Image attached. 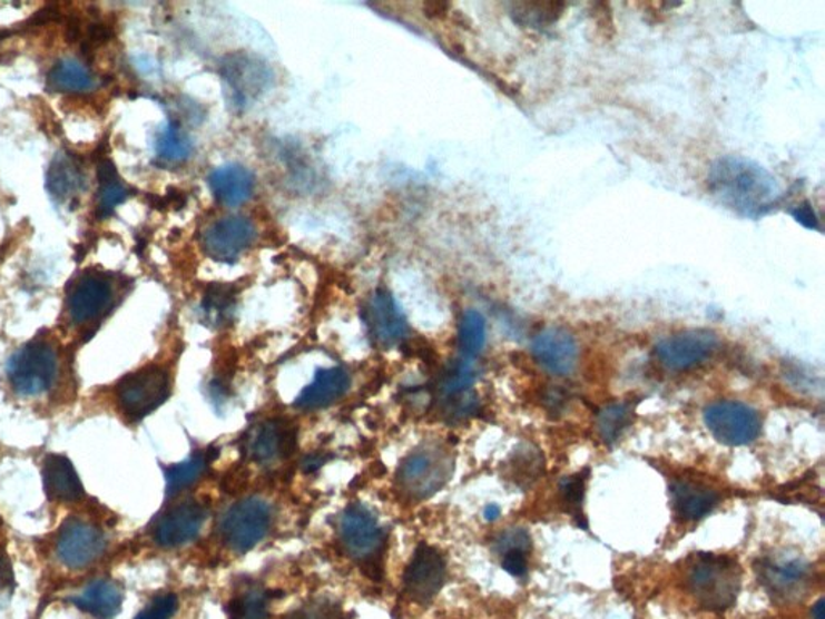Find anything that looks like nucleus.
<instances>
[{
  "instance_id": "obj_1",
  "label": "nucleus",
  "mask_w": 825,
  "mask_h": 619,
  "mask_svg": "<svg viewBox=\"0 0 825 619\" xmlns=\"http://www.w3.org/2000/svg\"><path fill=\"white\" fill-rule=\"evenodd\" d=\"M708 187L720 204L748 218L773 210L782 194L779 183L765 167L733 155L713 164Z\"/></svg>"
},
{
  "instance_id": "obj_2",
  "label": "nucleus",
  "mask_w": 825,
  "mask_h": 619,
  "mask_svg": "<svg viewBox=\"0 0 825 619\" xmlns=\"http://www.w3.org/2000/svg\"><path fill=\"white\" fill-rule=\"evenodd\" d=\"M687 586L705 610H727L740 593V564L733 557L698 553L688 570Z\"/></svg>"
},
{
  "instance_id": "obj_3",
  "label": "nucleus",
  "mask_w": 825,
  "mask_h": 619,
  "mask_svg": "<svg viewBox=\"0 0 825 619\" xmlns=\"http://www.w3.org/2000/svg\"><path fill=\"white\" fill-rule=\"evenodd\" d=\"M455 460L441 444H426L410 453L397 471L400 491L412 500H426L450 481Z\"/></svg>"
},
{
  "instance_id": "obj_4",
  "label": "nucleus",
  "mask_w": 825,
  "mask_h": 619,
  "mask_svg": "<svg viewBox=\"0 0 825 619\" xmlns=\"http://www.w3.org/2000/svg\"><path fill=\"white\" fill-rule=\"evenodd\" d=\"M59 370L56 348L45 341L23 345L7 365L10 386L24 397L45 394L52 387Z\"/></svg>"
},
{
  "instance_id": "obj_5",
  "label": "nucleus",
  "mask_w": 825,
  "mask_h": 619,
  "mask_svg": "<svg viewBox=\"0 0 825 619\" xmlns=\"http://www.w3.org/2000/svg\"><path fill=\"white\" fill-rule=\"evenodd\" d=\"M272 527V509L258 497H248L230 507L222 521L223 541L237 553H247L262 542Z\"/></svg>"
},
{
  "instance_id": "obj_6",
  "label": "nucleus",
  "mask_w": 825,
  "mask_h": 619,
  "mask_svg": "<svg viewBox=\"0 0 825 619\" xmlns=\"http://www.w3.org/2000/svg\"><path fill=\"white\" fill-rule=\"evenodd\" d=\"M705 424L716 441L724 445L752 444L762 433V419L747 403L723 401L705 410Z\"/></svg>"
},
{
  "instance_id": "obj_7",
  "label": "nucleus",
  "mask_w": 825,
  "mask_h": 619,
  "mask_svg": "<svg viewBox=\"0 0 825 619\" xmlns=\"http://www.w3.org/2000/svg\"><path fill=\"white\" fill-rule=\"evenodd\" d=\"M759 582L776 602L790 603L806 596L811 586V564L803 557L776 556L763 558L758 567Z\"/></svg>"
},
{
  "instance_id": "obj_8",
  "label": "nucleus",
  "mask_w": 825,
  "mask_h": 619,
  "mask_svg": "<svg viewBox=\"0 0 825 619\" xmlns=\"http://www.w3.org/2000/svg\"><path fill=\"white\" fill-rule=\"evenodd\" d=\"M718 345V336L713 331L688 330L658 342L655 355L669 372H688L708 362Z\"/></svg>"
},
{
  "instance_id": "obj_9",
  "label": "nucleus",
  "mask_w": 825,
  "mask_h": 619,
  "mask_svg": "<svg viewBox=\"0 0 825 619\" xmlns=\"http://www.w3.org/2000/svg\"><path fill=\"white\" fill-rule=\"evenodd\" d=\"M169 395L168 374L157 366L129 374L118 386V401L131 420H143L158 406L164 405Z\"/></svg>"
},
{
  "instance_id": "obj_10",
  "label": "nucleus",
  "mask_w": 825,
  "mask_h": 619,
  "mask_svg": "<svg viewBox=\"0 0 825 619\" xmlns=\"http://www.w3.org/2000/svg\"><path fill=\"white\" fill-rule=\"evenodd\" d=\"M257 228L239 215L216 219L202 236V247L208 257L222 264H233L254 244Z\"/></svg>"
},
{
  "instance_id": "obj_11",
  "label": "nucleus",
  "mask_w": 825,
  "mask_h": 619,
  "mask_svg": "<svg viewBox=\"0 0 825 619\" xmlns=\"http://www.w3.org/2000/svg\"><path fill=\"white\" fill-rule=\"evenodd\" d=\"M367 334L374 344L383 348L397 347L409 334L405 313L399 307L394 295L377 289L371 295L365 308Z\"/></svg>"
},
{
  "instance_id": "obj_12",
  "label": "nucleus",
  "mask_w": 825,
  "mask_h": 619,
  "mask_svg": "<svg viewBox=\"0 0 825 619\" xmlns=\"http://www.w3.org/2000/svg\"><path fill=\"white\" fill-rule=\"evenodd\" d=\"M222 73L237 106H244L261 96L273 78L268 65L248 53L226 57Z\"/></svg>"
},
{
  "instance_id": "obj_13",
  "label": "nucleus",
  "mask_w": 825,
  "mask_h": 619,
  "mask_svg": "<svg viewBox=\"0 0 825 619\" xmlns=\"http://www.w3.org/2000/svg\"><path fill=\"white\" fill-rule=\"evenodd\" d=\"M338 532L345 550L356 560L376 556L384 543V532L376 517L360 503H353L342 513Z\"/></svg>"
},
{
  "instance_id": "obj_14",
  "label": "nucleus",
  "mask_w": 825,
  "mask_h": 619,
  "mask_svg": "<svg viewBox=\"0 0 825 619\" xmlns=\"http://www.w3.org/2000/svg\"><path fill=\"white\" fill-rule=\"evenodd\" d=\"M445 560L434 547L421 543L406 567L405 584L406 593L418 603H429L445 584Z\"/></svg>"
},
{
  "instance_id": "obj_15",
  "label": "nucleus",
  "mask_w": 825,
  "mask_h": 619,
  "mask_svg": "<svg viewBox=\"0 0 825 619\" xmlns=\"http://www.w3.org/2000/svg\"><path fill=\"white\" fill-rule=\"evenodd\" d=\"M106 550V538L91 523L70 520L61 528L57 539V556L61 563L73 570H81L102 556Z\"/></svg>"
},
{
  "instance_id": "obj_16",
  "label": "nucleus",
  "mask_w": 825,
  "mask_h": 619,
  "mask_svg": "<svg viewBox=\"0 0 825 619\" xmlns=\"http://www.w3.org/2000/svg\"><path fill=\"white\" fill-rule=\"evenodd\" d=\"M114 286L110 281L97 273L79 276L67 297V308L71 322L88 323L100 318L114 307Z\"/></svg>"
},
{
  "instance_id": "obj_17",
  "label": "nucleus",
  "mask_w": 825,
  "mask_h": 619,
  "mask_svg": "<svg viewBox=\"0 0 825 619\" xmlns=\"http://www.w3.org/2000/svg\"><path fill=\"white\" fill-rule=\"evenodd\" d=\"M531 351L536 362L553 376H569L578 366V342L563 327L540 331L532 341Z\"/></svg>"
},
{
  "instance_id": "obj_18",
  "label": "nucleus",
  "mask_w": 825,
  "mask_h": 619,
  "mask_svg": "<svg viewBox=\"0 0 825 619\" xmlns=\"http://www.w3.org/2000/svg\"><path fill=\"white\" fill-rule=\"evenodd\" d=\"M207 511L197 502H186L165 513L155 527L154 538L165 549L186 546L200 534Z\"/></svg>"
},
{
  "instance_id": "obj_19",
  "label": "nucleus",
  "mask_w": 825,
  "mask_h": 619,
  "mask_svg": "<svg viewBox=\"0 0 825 619\" xmlns=\"http://www.w3.org/2000/svg\"><path fill=\"white\" fill-rule=\"evenodd\" d=\"M85 187V171L78 158L67 153L57 154L47 171V190L50 197L57 204L73 205Z\"/></svg>"
},
{
  "instance_id": "obj_20",
  "label": "nucleus",
  "mask_w": 825,
  "mask_h": 619,
  "mask_svg": "<svg viewBox=\"0 0 825 619\" xmlns=\"http://www.w3.org/2000/svg\"><path fill=\"white\" fill-rule=\"evenodd\" d=\"M348 389H351V374L341 366L318 370L312 384H308L298 395L295 406L301 410L326 409L344 397Z\"/></svg>"
},
{
  "instance_id": "obj_21",
  "label": "nucleus",
  "mask_w": 825,
  "mask_h": 619,
  "mask_svg": "<svg viewBox=\"0 0 825 619\" xmlns=\"http://www.w3.org/2000/svg\"><path fill=\"white\" fill-rule=\"evenodd\" d=\"M672 509L682 521H697L718 505L719 494L704 482L679 480L671 485Z\"/></svg>"
},
{
  "instance_id": "obj_22",
  "label": "nucleus",
  "mask_w": 825,
  "mask_h": 619,
  "mask_svg": "<svg viewBox=\"0 0 825 619\" xmlns=\"http://www.w3.org/2000/svg\"><path fill=\"white\" fill-rule=\"evenodd\" d=\"M208 186L216 200L226 207H239L254 194V175L243 165H223L210 173Z\"/></svg>"
},
{
  "instance_id": "obj_23",
  "label": "nucleus",
  "mask_w": 825,
  "mask_h": 619,
  "mask_svg": "<svg viewBox=\"0 0 825 619\" xmlns=\"http://www.w3.org/2000/svg\"><path fill=\"white\" fill-rule=\"evenodd\" d=\"M295 434L281 421H266L257 428L248 442L252 460L268 463L287 455L294 448Z\"/></svg>"
},
{
  "instance_id": "obj_24",
  "label": "nucleus",
  "mask_w": 825,
  "mask_h": 619,
  "mask_svg": "<svg viewBox=\"0 0 825 619\" xmlns=\"http://www.w3.org/2000/svg\"><path fill=\"white\" fill-rule=\"evenodd\" d=\"M45 482L47 494L57 502H75V500L81 499V481H79L77 470L67 456H47Z\"/></svg>"
},
{
  "instance_id": "obj_25",
  "label": "nucleus",
  "mask_w": 825,
  "mask_h": 619,
  "mask_svg": "<svg viewBox=\"0 0 825 619\" xmlns=\"http://www.w3.org/2000/svg\"><path fill=\"white\" fill-rule=\"evenodd\" d=\"M73 603L96 619H114L121 611L122 592L115 582L99 579L78 593Z\"/></svg>"
},
{
  "instance_id": "obj_26",
  "label": "nucleus",
  "mask_w": 825,
  "mask_h": 619,
  "mask_svg": "<svg viewBox=\"0 0 825 619\" xmlns=\"http://www.w3.org/2000/svg\"><path fill=\"white\" fill-rule=\"evenodd\" d=\"M99 193H97V217L100 219L110 217L115 208L128 199V189L118 178L114 161L102 160L99 164Z\"/></svg>"
},
{
  "instance_id": "obj_27",
  "label": "nucleus",
  "mask_w": 825,
  "mask_h": 619,
  "mask_svg": "<svg viewBox=\"0 0 825 619\" xmlns=\"http://www.w3.org/2000/svg\"><path fill=\"white\" fill-rule=\"evenodd\" d=\"M47 81H49L50 89L56 92H86L91 91L96 86L88 68L75 59H65L56 63Z\"/></svg>"
},
{
  "instance_id": "obj_28",
  "label": "nucleus",
  "mask_w": 825,
  "mask_h": 619,
  "mask_svg": "<svg viewBox=\"0 0 825 619\" xmlns=\"http://www.w3.org/2000/svg\"><path fill=\"white\" fill-rule=\"evenodd\" d=\"M488 341V323L478 310L463 313L459 326V345L464 360H473L481 354Z\"/></svg>"
},
{
  "instance_id": "obj_29",
  "label": "nucleus",
  "mask_w": 825,
  "mask_h": 619,
  "mask_svg": "<svg viewBox=\"0 0 825 619\" xmlns=\"http://www.w3.org/2000/svg\"><path fill=\"white\" fill-rule=\"evenodd\" d=\"M636 405L632 402H616L600 410L597 416L598 433L607 444L618 441L632 424Z\"/></svg>"
},
{
  "instance_id": "obj_30",
  "label": "nucleus",
  "mask_w": 825,
  "mask_h": 619,
  "mask_svg": "<svg viewBox=\"0 0 825 619\" xmlns=\"http://www.w3.org/2000/svg\"><path fill=\"white\" fill-rule=\"evenodd\" d=\"M236 307V291L230 286L215 284L202 301V312L212 326H225Z\"/></svg>"
},
{
  "instance_id": "obj_31",
  "label": "nucleus",
  "mask_w": 825,
  "mask_h": 619,
  "mask_svg": "<svg viewBox=\"0 0 825 619\" xmlns=\"http://www.w3.org/2000/svg\"><path fill=\"white\" fill-rule=\"evenodd\" d=\"M190 153H193V144L178 126L171 124L161 129L157 139V154L161 160L178 164L189 158Z\"/></svg>"
},
{
  "instance_id": "obj_32",
  "label": "nucleus",
  "mask_w": 825,
  "mask_h": 619,
  "mask_svg": "<svg viewBox=\"0 0 825 619\" xmlns=\"http://www.w3.org/2000/svg\"><path fill=\"white\" fill-rule=\"evenodd\" d=\"M207 466L208 460L204 455H194L186 462L173 464L167 470L168 494H176L193 485L204 474Z\"/></svg>"
},
{
  "instance_id": "obj_33",
  "label": "nucleus",
  "mask_w": 825,
  "mask_h": 619,
  "mask_svg": "<svg viewBox=\"0 0 825 619\" xmlns=\"http://www.w3.org/2000/svg\"><path fill=\"white\" fill-rule=\"evenodd\" d=\"M474 381L475 372L470 360H459L443 374L439 391L443 399L455 397V395L471 391Z\"/></svg>"
},
{
  "instance_id": "obj_34",
  "label": "nucleus",
  "mask_w": 825,
  "mask_h": 619,
  "mask_svg": "<svg viewBox=\"0 0 825 619\" xmlns=\"http://www.w3.org/2000/svg\"><path fill=\"white\" fill-rule=\"evenodd\" d=\"M230 619H268V593L248 590L229 607Z\"/></svg>"
},
{
  "instance_id": "obj_35",
  "label": "nucleus",
  "mask_w": 825,
  "mask_h": 619,
  "mask_svg": "<svg viewBox=\"0 0 825 619\" xmlns=\"http://www.w3.org/2000/svg\"><path fill=\"white\" fill-rule=\"evenodd\" d=\"M587 478H589V471H583V473L566 478L560 485L561 500H563L566 510L578 520L579 527L582 528H586V524L582 523V502L583 495H586Z\"/></svg>"
},
{
  "instance_id": "obj_36",
  "label": "nucleus",
  "mask_w": 825,
  "mask_h": 619,
  "mask_svg": "<svg viewBox=\"0 0 825 619\" xmlns=\"http://www.w3.org/2000/svg\"><path fill=\"white\" fill-rule=\"evenodd\" d=\"M178 611V597L175 593H164L155 597L136 619H171Z\"/></svg>"
},
{
  "instance_id": "obj_37",
  "label": "nucleus",
  "mask_w": 825,
  "mask_h": 619,
  "mask_svg": "<svg viewBox=\"0 0 825 619\" xmlns=\"http://www.w3.org/2000/svg\"><path fill=\"white\" fill-rule=\"evenodd\" d=\"M531 536H529V532L526 531V529L514 528L500 536L499 541H497V552H499L500 556L508 552V550H524V552H531Z\"/></svg>"
},
{
  "instance_id": "obj_38",
  "label": "nucleus",
  "mask_w": 825,
  "mask_h": 619,
  "mask_svg": "<svg viewBox=\"0 0 825 619\" xmlns=\"http://www.w3.org/2000/svg\"><path fill=\"white\" fill-rule=\"evenodd\" d=\"M287 619H342L341 610L331 602H316L301 608Z\"/></svg>"
},
{
  "instance_id": "obj_39",
  "label": "nucleus",
  "mask_w": 825,
  "mask_h": 619,
  "mask_svg": "<svg viewBox=\"0 0 825 619\" xmlns=\"http://www.w3.org/2000/svg\"><path fill=\"white\" fill-rule=\"evenodd\" d=\"M528 553L524 550H508L502 553V568L513 578H524L528 573Z\"/></svg>"
},
{
  "instance_id": "obj_40",
  "label": "nucleus",
  "mask_w": 825,
  "mask_h": 619,
  "mask_svg": "<svg viewBox=\"0 0 825 619\" xmlns=\"http://www.w3.org/2000/svg\"><path fill=\"white\" fill-rule=\"evenodd\" d=\"M792 215H794L796 222L802 223V225L806 226V228H817L816 215H814V210L809 207L808 204L798 205V207H796L795 210L792 212Z\"/></svg>"
},
{
  "instance_id": "obj_41",
  "label": "nucleus",
  "mask_w": 825,
  "mask_h": 619,
  "mask_svg": "<svg viewBox=\"0 0 825 619\" xmlns=\"http://www.w3.org/2000/svg\"><path fill=\"white\" fill-rule=\"evenodd\" d=\"M813 619H825L824 613V599L817 600V603L813 607Z\"/></svg>"
},
{
  "instance_id": "obj_42",
  "label": "nucleus",
  "mask_w": 825,
  "mask_h": 619,
  "mask_svg": "<svg viewBox=\"0 0 825 619\" xmlns=\"http://www.w3.org/2000/svg\"><path fill=\"white\" fill-rule=\"evenodd\" d=\"M323 462H324L323 459H316V456H312V459H306V462L304 464L305 471L316 470V468L322 466Z\"/></svg>"
},
{
  "instance_id": "obj_43",
  "label": "nucleus",
  "mask_w": 825,
  "mask_h": 619,
  "mask_svg": "<svg viewBox=\"0 0 825 619\" xmlns=\"http://www.w3.org/2000/svg\"><path fill=\"white\" fill-rule=\"evenodd\" d=\"M500 517V509L497 505H489L488 509H485V518L488 520L493 521L497 520V518Z\"/></svg>"
}]
</instances>
